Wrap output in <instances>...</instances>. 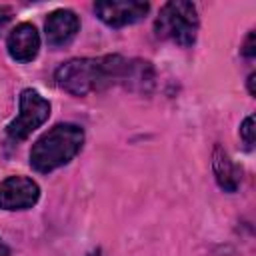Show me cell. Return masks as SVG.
Listing matches in <instances>:
<instances>
[{
	"instance_id": "cell-1",
	"label": "cell",
	"mask_w": 256,
	"mask_h": 256,
	"mask_svg": "<svg viewBox=\"0 0 256 256\" xmlns=\"http://www.w3.org/2000/svg\"><path fill=\"white\" fill-rule=\"evenodd\" d=\"M128 60L118 54L100 58H72L60 64L54 72L56 84L72 96H86L90 92L106 90L124 80Z\"/></svg>"
},
{
	"instance_id": "cell-2",
	"label": "cell",
	"mask_w": 256,
	"mask_h": 256,
	"mask_svg": "<svg viewBox=\"0 0 256 256\" xmlns=\"http://www.w3.org/2000/svg\"><path fill=\"white\" fill-rule=\"evenodd\" d=\"M84 144V130L72 122H60L44 132L30 148V166L48 174L60 166H66Z\"/></svg>"
},
{
	"instance_id": "cell-3",
	"label": "cell",
	"mask_w": 256,
	"mask_h": 256,
	"mask_svg": "<svg viewBox=\"0 0 256 256\" xmlns=\"http://www.w3.org/2000/svg\"><path fill=\"white\" fill-rule=\"evenodd\" d=\"M198 26H200V20H198L196 6L186 0L166 2L160 8L158 18L154 22V30H156L158 38L170 40L184 48H188L196 42Z\"/></svg>"
},
{
	"instance_id": "cell-4",
	"label": "cell",
	"mask_w": 256,
	"mask_h": 256,
	"mask_svg": "<svg viewBox=\"0 0 256 256\" xmlns=\"http://www.w3.org/2000/svg\"><path fill=\"white\" fill-rule=\"evenodd\" d=\"M50 118V102L32 88H24L20 92V112L18 116L8 124L6 134L12 140H24L28 138L36 128H40Z\"/></svg>"
},
{
	"instance_id": "cell-5",
	"label": "cell",
	"mask_w": 256,
	"mask_h": 256,
	"mask_svg": "<svg viewBox=\"0 0 256 256\" xmlns=\"http://www.w3.org/2000/svg\"><path fill=\"white\" fill-rule=\"evenodd\" d=\"M150 10L148 2L142 0H102L94 4L96 16L112 28H122L142 20Z\"/></svg>"
},
{
	"instance_id": "cell-6",
	"label": "cell",
	"mask_w": 256,
	"mask_h": 256,
	"mask_svg": "<svg viewBox=\"0 0 256 256\" xmlns=\"http://www.w3.org/2000/svg\"><path fill=\"white\" fill-rule=\"evenodd\" d=\"M40 198V186L28 176H8L0 182L2 210H28Z\"/></svg>"
},
{
	"instance_id": "cell-7",
	"label": "cell",
	"mask_w": 256,
	"mask_h": 256,
	"mask_svg": "<svg viewBox=\"0 0 256 256\" xmlns=\"http://www.w3.org/2000/svg\"><path fill=\"white\" fill-rule=\"evenodd\" d=\"M44 30H46L48 44L52 48H60V46H66L74 40V36L80 30V20L72 10L58 8V10L48 14Z\"/></svg>"
},
{
	"instance_id": "cell-8",
	"label": "cell",
	"mask_w": 256,
	"mask_h": 256,
	"mask_svg": "<svg viewBox=\"0 0 256 256\" xmlns=\"http://www.w3.org/2000/svg\"><path fill=\"white\" fill-rule=\"evenodd\" d=\"M6 48H8L10 58L16 62L34 60L40 50V36H38L36 26L30 22H22L16 28H12V32L6 38Z\"/></svg>"
},
{
	"instance_id": "cell-9",
	"label": "cell",
	"mask_w": 256,
	"mask_h": 256,
	"mask_svg": "<svg viewBox=\"0 0 256 256\" xmlns=\"http://www.w3.org/2000/svg\"><path fill=\"white\" fill-rule=\"evenodd\" d=\"M212 168H214V176L218 186L224 192H236L240 186V172L236 168V164L230 160V156L222 150L220 144L214 146V154H212Z\"/></svg>"
},
{
	"instance_id": "cell-10",
	"label": "cell",
	"mask_w": 256,
	"mask_h": 256,
	"mask_svg": "<svg viewBox=\"0 0 256 256\" xmlns=\"http://www.w3.org/2000/svg\"><path fill=\"white\" fill-rule=\"evenodd\" d=\"M130 90H138V92H148L152 82H154V70L150 66V62L144 60H128V68L122 80Z\"/></svg>"
},
{
	"instance_id": "cell-11",
	"label": "cell",
	"mask_w": 256,
	"mask_h": 256,
	"mask_svg": "<svg viewBox=\"0 0 256 256\" xmlns=\"http://www.w3.org/2000/svg\"><path fill=\"white\" fill-rule=\"evenodd\" d=\"M240 138L246 144V148L250 150L254 144V116H246L244 122L240 124Z\"/></svg>"
},
{
	"instance_id": "cell-12",
	"label": "cell",
	"mask_w": 256,
	"mask_h": 256,
	"mask_svg": "<svg viewBox=\"0 0 256 256\" xmlns=\"http://www.w3.org/2000/svg\"><path fill=\"white\" fill-rule=\"evenodd\" d=\"M254 30H250L248 32V36H246V40H244V44H242V48H240V52H242V56H246V58H254V54H256V46H254Z\"/></svg>"
},
{
	"instance_id": "cell-13",
	"label": "cell",
	"mask_w": 256,
	"mask_h": 256,
	"mask_svg": "<svg viewBox=\"0 0 256 256\" xmlns=\"http://www.w3.org/2000/svg\"><path fill=\"white\" fill-rule=\"evenodd\" d=\"M10 18H12V10L6 8V6H0V30L6 28V24L10 22Z\"/></svg>"
},
{
	"instance_id": "cell-14",
	"label": "cell",
	"mask_w": 256,
	"mask_h": 256,
	"mask_svg": "<svg viewBox=\"0 0 256 256\" xmlns=\"http://www.w3.org/2000/svg\"><path fill=\"white\" fill-rule=\"evenodd\" d=\"M254 80H256V74H254V72H252V74H250V76H248V92H250V94H252V96H254V94H256V90H254Z\"/></svg>"
},
{
	"instance_id": "cell-15",
	"label": "cell",
	"mask_w": 256,
	"mask_h": 256,
	"mask_svg": "<svg viewBox=\"0 0 256 256\" xmlns=\"http://www.w3.org/2000/svg\"><path fill=\"white\" fill-rule=\"evenodd\" d=\"M0 256H10V248L4 244L2 238H0Z\"/></svg>"
}]
</instances>
